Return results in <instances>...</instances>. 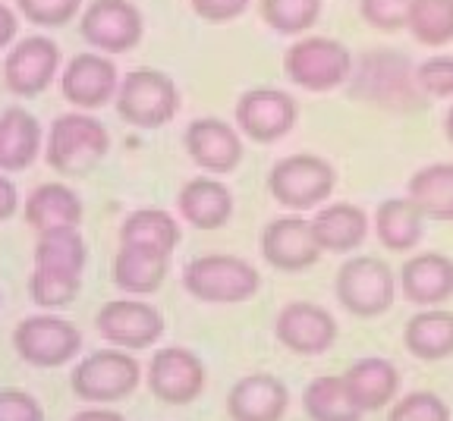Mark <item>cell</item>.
Here are the masks:
<instances>
[{"label":"cell","instance_id":"1","mask_svg":"<svg viewBox=\"0 0 453 421\" xmlns=\"http://www.w3.org/2000/svg\"><path fill=\"white\" fill-rule=\"evenodd\" d=\"M283 73L305 92H334L353 76V54L327 35H303L283 54Z\"/></svg>","mask_w":453,"mask_h":421},{"label":"cell","instance_id":"2","mask_svg":"<svg viewBox=\"0 0 453 421\" xmlns=\"http://www.w3.org/2000/svg\"><path fill=\"white\" fill-rule=\"evenodd\" d=\"M183 287L189 295H196L198 302L240 305L249 302L258 293L262 277H258V271L246 258H236V255H202V258H192L183 267Z\"/></svg>","mask_w":453,"mask_h":421},{"label":"cell","instance_id":"3","mask_svg":"<svg viewBox=\"0 0 453 421\" xmlns=\"http://www.w3.org/2000/svg\"><path fill=\"white\" fill-rule=\"evenodd\" d=\"M111 148L104 123L85 111L60 113L50 123L48 164L60 173H85L92 170Z\"/></svg>","mask_w":453,"mask_h":421},{"label":"cell","instance_id":"4","mask_svg":"<svg viewBox=\"0 0 453 421\" xmlns=\"http://www.w3.org/2000/svg\"><path fill=\"white\" fill-rule=\"evenodd\" d=\"M180 111V92L161 70H133L117 88V113L135 129H161Z\"/></svg>","mask_w":453,"mask_h":421},{"label":"cell","instance_id":"5","mask_svg":"<svg viewBox=\"0 0 453 421\" xmlns=\"http://www.w3.org/2000/svg\"><path fill=\"white\" fill-rule=\"evenodd\" d=\"M337 299L356 318H378L390 311L396 299V277L381 258L359 255L340 264L337 271Z\"/></svg>","mask_w":453,"mask_h":421},{"label":"cell","instance_id":"6","mask_svg":"<svg viewBox=\"0 0 453 421\" xmlns=\"http://www.w3.org/2000/svg\"><path fill=\"white\" fill-rule=\"evenodd\" d=\"M337 186L334 167L319 155H290L268 173V189L277 204L290 210H311L331 198Z\"/></svg>","mask_w":453,"mask_h":421},{"label":"cell","instance_id":"7","mask_svg":"<svg viewBox=\"0 0 453 421\" xmlns=\"http://www.w3.org/2000/svg\"><path fill=\"white\" fill-rule=\"evenodd\" d=\"M142 368L127 349H101L85 356L73 371V394L85 402L127 400L139 387Z\"/></svg>","mask_w":453,"mask_h":421},{"label":"cell","instance_id":"8","mask_svg":"<svg viewBox=\"0 0 453 421\" xmlns=\"http://www.w3.org/2000/svg\"><path fill=\"white\" fill-rule=\"evenodd\" d=\"M13 346L19 358H26L35 368H57L66 365L76 352L82 349V333L76 324L57 315H32L16 324Z\"/></svg>","mask_w":453,"mask_h":421},{"label":"cell","instance_id":"9","mask_svg":"<svg viewBox=\"0 0 453 421\" xmlns=\"http://www.w3.org/2000/svg\"><path fill=\"white\" fill-rule=\"evenodd\" d=\"M145 22L129 0H92L79 16V35L101 54H127L142 42Z\"/></svg>","mask_w":453,"mask_h":421},{"label":"cell","instance_id":"10","mask_svg":"<svg viewBox=\"0 0 453 421\" xmlns=\"http://www.w3.org/2000/svg\"><path fill=\"white\" fill-rule=\"evenodd\" d=\"M299 119L296 98L283 88H249L240 101H236V126L242 135L252 142H280L283 135H290Z\"/></svg>","mask_w":453,"mask_h":421},{"label":"cell","instance_id":"11","mask_svg":"<svg viewBox=\"0 0 453 421\" xmlns=\"http://www.w3.org/2000/svg\"><path fill=\"white\" fill-rule=\"evenodd\" d=\"M205 365L196 352L183 349V346H167L151 356L149 365V390L161 402L170 406H189L202 396L205 390Z\"/></svg>","mask_w":453,"mask_h":421},{"label":"cell","instance_id":"12","mask_svg":"<svg viewBox=\"0 0 453 421\" xmlns=\"http://www.w3.org/2000/svg\"><path fill=\"white\" fill-rule=\"evenodd\" d=\"M262 255L277 271L299 274V271H309L325 255V249L315 239L311 220H305L303 214H283V218H274L265 226Z\"/></svg>","mask_w":453,"mask_h":421},{"label":"cell","instance_id":"13","mask_svg":"<svg viewBox=\"0 0 453 421\" xmlns=\"http://www.w3.org/2000/svg\"><path fill=\"white\" fill-rule=\"evenodd\" d=\"M95 327L101 330V337L111 340L120 349H149L157 343L164 333V318L157 309L135 299H113V302L101 305Z\"/></svg>","mask_w":453,"mask_h":421},{"label":"cell","instance_id":"14","mask_svg":"<svg viewBox=\"0 0 453 421\" xmlns=\"http://www.w3.org/2000/svg\"><path fill=\"white\" fill-rule=\"evenodd\" d=\"M60 66V48L44 35H28L4 60V82L13 95L35 98L54 82Z\"/></svg>","mask_w":453,"mask_h":421},{"label":"cell","instance_id":"15","mask_svg":"<svg viewBox=\"0 0 453 421\" xmlns=\"http://www.w3.org/2000/svg\"><path fill=\"white\" fill-rule=\"evenodd\" d=\"M274 333L296 356H321L337 340V321L331 311L315 302H290L277 315Z\"/></svg>","mask_w":453,"mask_h":421},{"label":"cell","instance_id":"16","mask_svg":"<svg viewBox=\"0 0 453 421\" xmlns=\"http://www.w3.org/2000/svg\"><path fill=\"white\" fill-rule=\"evenodd\" d=\"M64 98L79 111H98L101 104L117 95L120 79H117V66L113 60L101 54H76L66 64L64 79H60Z\"/></svg>","mask_w":453,"mask_h":421},{"label":"cell","instance_id":"17","mask_svg":"<svg viewBox=\"0 0 453 421\" xmlns=\"http://www.w3.org/2000/svg\"><path fill=\"white\" fill-rule=\"evenodd\" d=\"M186 155L208 173H234L242 161V139L218 117L192 119L186 129Z\"/></svg>","mask_w":453,"mask_h":421},{"label":"cell","instance_id":"18","mask_svg":"<svg viewBox=\"0 0 453 421\" xmlns=\"http://www.w3.org/2000/svg\"><path fill=\"white\" fill-rule=\"evenodd\" d=\"M290 406V390L274 374H246L226 396V412L234 421H280Z\"/></svg>","mask_w":453,"mask_h":421},{"label":"cell","instance_id":"19","mask_svg":"<svg viewBox=\"0 0 453 421\" xmlns=\"http://www.w3.org/2000/svg\"><path fill=\"white\" fill-rule=\"evenodd\" d=\"M400 289L410 302L422 305V309L444 305L453 295V258L441 252L412 255L400 267Z\"/></svg>","mask_w":453,"mask_h":421},{"label":"cell","instance_id":"20","mask_svg":"<svg viewBox=\"0 0 453 421\" xmlns=\"http://www.w3.org/2000/svg\"><path fill=\"white\" fill-rule=\"evenodd\" d=\"M340 378L347 387V396L362 415L394 406L396 390H400V371L388 358H359Z\"/></svg>","mask_w":453,"mask_h":421},{"label":"cell","instance_id":"21","mask_svg":"<svg viewBox=\"0 0 453 421\" xmlns=\"http://www.w3.org/2000/svg\"><path fill=\"white\" fill-rule=\"evenodd\" d=\"M311 230H315V239H319V246L325 252L347 255L365 242L368 218L359 204H349V202L321 204V210H315V218H311Z\"/></svg>","mask_w":453,"mask_h":421},{"label":"cell","instance_id":"22","mask_svg":"<svg viewBox=\"0 0 453 421\" xmlns=\"http://www.w3.org/2000/svg\"><path fill=\"white\" fill-rule=\"evenodd\" d=\"M120 246L149 252L157 258H170L180 246V224L173 214L161 208H139L133 210L120 226Z\"/></svg>","mask_w":453,"mask_h":421},{"label":"cell","instance_id":"23","mask_svg":"<svg viewBox=\"0 0 453 421\" xmlns=\"http://www.w3.org/2000/svg\"><path fill=\"white\" fill-rule=\"evenodd\" d=\"M177 210L198 230H220L234 218V195L218 180H189L177 195Z\"/></svg>","mask_w":453,"mask_h":421},{"label":"cell","instance_id":"24","mask_svg":"<svg viewBox=\"0 0 453 421\" xmlns=\"http://www.w3.org/2000/svg\"><path fill=\"white\" fill-rule=\"evenodd\" d=\"M26 220L38 236L50 230H70L82 220V202L70 186L44 183L26 198Z\"/></svg>","mask_w":453,"mask_h":421},{"label":"cell","instance_id":"25","mask_svg":"<svg viewBox=\"0 0 453 421\" xmlns=\"http://www.w3.org/2000/svg\"><path fill=\"white\" fill-rule=\"evenodd\" d=\"M42 148V126L22 107H10L0 113V170L16 173V170L32 167Z\"/></svg>","mask_w":453,"mask_h":421},{"label":"cell","instance_id":"26","mask_svg":"<svg viewBox=\"0 0 453 421\" xmlns=\"http://www.w3.org/2000/svg\"><path fill=\"white\" fill-rule=\"evenodd\" d=\"M403 343L410 356L422 358V362H444L453 356V311L444 309H428L416 311L406 321Z\"/></svg>","mask_w":453,"mask_h":421},{"label":"cell","instance_id":"27","mask_svg":"<svg viewBox=\"0 0 453 421\" xmlns=\"http://www.w3.org/2000/svg\"><path fill=\"white\" fill-rule=\"evenodd\" d=\"M422 224L425 214L416 208L410 195L406 198H388L378 204L375 214V233L381 246L390 252H410L422 242Z\"/></svg>","mask_w":453,"mask_h":421},{"label":"cell","instance_id":"28","mask_svg":"<svg viewBox=\"0 0 453 421\" xmlns=\"http://www.w3.org/2000/svg\"><path fill=\"white\" fill-rule=\"evenodd\" d=\"M410 198L428 220L453 224V164H428L410 180Z\"/></svg>","mask_w":453,"mask_h":421},{"label":"cell","instance_id":"29","mask_svg":"<svg viewBox=\"0 0 453 421\" xmlns=\"http://www.w3.org/2000/svg\"><path fill=\"white\" fill-rule=\"evenodd\" d=\"M85 261H88V249H85V239L79 236V226L50 230L38 236L35 267H42V271L64 277H82Z\"/></svg>","mask_w":453,"mask_h":421},{"label":"cell","instance_id":"30","mask_svg":"<svg viewBox=\"0 0 453 421\" xmlns=\"http://www.w3.org/2000/svg\"><path fill=\"white\" fill-rule=\"evenodd\" d=\"M167 267L170 258H157L149 252H135V249H123L113 258V283L123 289V293L133 295H149L157 293L161 283L167 280Z\"/></svg>","mask_w":453,"mask_h":421},{"label":"cell","instance_id":"31","mask_svg":"<svg viewBox=\"0 0 453 421\" xmlns=\"http://www.w3.org/2000/svg\"><path fill=\"white\" fill-rule=\"evenodd\" d=\"M305 415L311 421H362V412L347 396V387L340 374H321L303 394Z\"/></svg>","mask_w":453,"mask_h":421},{"label":"cell","instance_id":"32","mask_svg":"<svg viewBox=\"0 0 453 421\" xmlns=\"http://www.w3.org/2000/svg\"><path fill=\"white\" fill-rule=\"evenodd\" d=\"M410 35L425 48H444L453 42V0H412Z\"/></svg>","mask_w":453,"mask_h":421},{"label":"cell","instance_id":"33","mask_svg":"<svg viewBox=\"0 0 453 421\" xmlns=\"http://www.w3.org/2000/svg\"><path fill=\"white\" fill-rule=\"evenodd\" d=\"M321 16V0H262V19L280 35H303Z\"/></svg>","mask_w":453,"mask_h":421},{"label":"cell","instance_id":"34","mask_svg":"<svg viewBox=\"0 0 453 421\" xmlns=\"http://www.w3.org/2000/svg\"><path fill=\"white\" fill-rule=\"evenodd\" d=\"M82 287V277H64V274H50L42 267H32V277H28V293H32V302L42 305V309H64L79 295Z\"/></svg>","mask_w":453,"mask_h":421},{"label":"cell","instance_id":"35","mask_svg":"<svg viewBox=\"0 0 453 421\" xmlns=\"http://www.w3.org/2000/svg\"><path fill=\"white\" fill-rule=\"evenodd\" d=\"M388 421H450V409L432 390H416L390 406Z\"/></svg>","mask_w":453,"mask_h":421},{"label":"cell","instance_id":"36","mask_svg":"<svg viewBox=\"0 0 453 421\" xmlns=\"http://www.w3.org/2000/svg\"><path fill=\"white\" fill-rule=\"evenodd\" d=\"M16 7L22 10L28 22L57 28L76 19V13L82 10V0H16Z\"/></svg>","mask_w":453,"mask_h":421},{"label":"cell","instance_id":"37","mask_svg":"<svg viewBox=\"0 0 453 421\" xmlns=\"http://www.w3.org/2000/svg\"><path fill=\"white\" fill-rule=\"evenodd\" d=\"M412 0H359V13L378 32H400L410 22Z\"/></svg>","mask_w":453,"mask_h":421},{"label":"cell","instance_id":"38","mask_svg":"<svg viewBox=\"0 0 453 421\" xmlns=\"http://www.w3.org/2000/svg\"><path fill=\"white\" fill-rule=\"evenodd\" d=\"M416 82L432 98H453V57L441 54L425 60L416 70Z\"/></svg>","mask_w":453,"mask_h":421},{"label":"cell","instance_id":"39","mask_svg":"<svg viewBox=\"0 0 453 421\" xmlns=\"http://www.w3.org/2000/svg\"><path fill=\"white\" fill-rule=\"evenodd\" d=\"M0 421H44V409L32 394L0 390Z\"/></svg>","mask_w":453,"mask_h":421},{"label":"cell","instance_id":"40","mask_svg":"<svg viewBox=\"0 0 453 421\" xmlns=\"http://www.w3.org/2000/svg\"><path fill=\"white\" fill-rule=\"evenodd\" d=\"M196 16L208 22H230V19H240L242 13L249 10L252 0H189Z\"/></svg>","mask_w":453,"mask_h":421},{"label":"cell","instance_id":"41","mask_svg":"<svg viewBox=\"0 0 453 421\" xmlns=\"http://www.w3.org/2000/svg\"><path fill=\"white\" fill-rule=\"evenodd\" d=\"M19 210V192L7 176H0V220H10Z\"/></svg>","mask_w":453,"mask_h":421},{"label":"cell","instance_id":"42","mask_svg":"<svg viewBox=\"0 0 453 421\" xmlns=\"http://www.w3.org/2000/svg\"><path fill=\"white\" fill-rule=\"evenodd\" d=\"M16 32H19V19H16L13 10H7L4 4H0V50L13 42Z\"/></svg>","mask_w":453,"mask_h":421},{"label":"cell","instance_id":"43","mask_svg":"<svg viewBox=\"0 0 453 421\" xmlns=\"http://www.w3.org/2000/svg\"><path fill=\"white\" fill-rule=\"evenodd\" d=\"M70 421H127L120 412H111V409H85V412H76Z\"/></svg>","mask_w":453,"mask_h":421},{"label":"cell","instance_id":"44","mask_svg":"<svg viewBox=\"0 0 453 421\" xmlns=\"http://www.w3.org/2000/svg\"><path fill=\"white\" fill-rule=\"evenodd\" d=\"M444 133H447V139H450V145H453V107L447 111V117H444Z\"/></svg>","mask_w":453,"mask_h":421},{"label":"cell","instance_id":"45","mask_svg":"<svg viewBox=\"0 0 453 421\" xmlns=\"http://www.w3.org/2000/svg\"><path fill=\"white\" fill-rule=\"evenodd\" d=\"M0 302H4V295H0Z\"/></svg>","mask_w":453,"mask_h":421}]
</instances>
